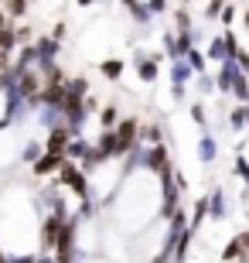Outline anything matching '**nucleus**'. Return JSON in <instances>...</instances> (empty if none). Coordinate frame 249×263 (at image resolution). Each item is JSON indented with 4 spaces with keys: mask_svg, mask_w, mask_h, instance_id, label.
<instances>
[{
    "mask_svg": "<svg viewBox=\"0 0 249 263\" xmlns=\"http://www.w3.org/2000/svg\"><path fill=\"white\" fill-rule=\"evenodd\" d=\"M68 215L72 212H45V219H41V250H45V253H55L62 226H65Z\"/></svg>",
    "mask_w": 249,
    "mask_h": 263,
    "instance_id": "obj_2",
    "label": "nucleus"
},
{
    "mask_svg": "<svg viewBox=\"0 0 249 263\" xmlns=\"http://www.w3.org/2000/svg\"><path fill=\"white\" fill-rule=\"evenodd\" d=\"M229 123H232V130H236V134H242V130H246V109H242V103L229 113Z\"/></svg>",
    "mask_w": 249,
    "mask_h": 263,
    "instance_id": "obj_17",
    "label": "nucleus"
},
{
    "mask_svg": "<svg viewBox=\"0 0 249 263\" xmlns=\"http://www.w3.org/2000/svg\"><path fill=\"white\" fill-rule=\"evenodd\" d=\"M10 65H14V55L10 51H0V72H7Z\"/></svg>",
    "mask_w": 249,
    "mask_h": 263,
    "instance_id": "obj_26",
    "label": "nucleus"
},
{
    "mask_svg": "<svg viewBox=\"0 0 249 263\" xmlns=\"http://www.w3.org/2000/svg\"><path fill=\"white\" fill-rule=\"evenodd\" d=\"M184 62L191 65V72H198V76H205V68H208V62H205V55H201L198 48H191L188 55H184Z\"/></svg>",
    "mask_w": 249,
    "mask_h": 263,
    "instance_id": "obj_15",
    "label": "nucleus"
},
{
    "mask_svg": "<svg viewBox=\"0 0 249 263\" xmlns=\"http://www.w3.org/2000/svg\"><path fill=\"white\" fill-rule=\"evenodd\" d=\"M55 181H58L62 188H68V192H72L79 202H82V198H92V181H89V175L75 164V161H68V157H65V164L58 167Z\"/></svg>",
    "mask_w": 249,
    "mask_h": 263,
    "instance_id": "obj_1",
    "label": "nucleus"
},
{
    "mask_svg": "<svg viewBox=\"0 0 249 263\" xmlns=\"http://www.w3.org/2000/svg\"><path fill=\"white\" fill-rule=\"evenodd\" d=\"M232 17H236V10H232V7H222V21H225V24H232Z\"/></svg>",
    "mask_w": 249,
    "mask_h": 263,
    "instance_id": "obj_28",
    "label": "nucleus"
},
{
    "mask_svg": "<svg viewBox=\"0 0 249 263\" xmlns=\"http://www.w3.org/2000/svg\"><path fill=\"white\" fill-rule=\"evenodd\" d=\"M144 167L150 171V175H164V171H171V151H167V144H154L150 151H144Z\"/></svg>",
    "mask_w": 249,
    "mask_h": 263,
    "instance_id": "obj_4",
    "label": "nucleus"
},
{
    "mask_svg": "<svg viewBox=\"0 0 249 263\" xmlns=\"http://www.w3.org/2000/svg\"><path fill=\"white\" fill-rule=\"evenodd\" d=\"M79 7H92V4H96V0H75Z\"/></svg>",
    "mask_w": 249,
    "mask_h": 263,
    "instance_id": "obj_29",
    "label": "nucleus"
},
{
    "mask_svg": "<svg viewBox=\"0 0 249 263\" xmlns=\"http://www.w3.org/2000/svg\"><path fill=\"white\" fill-rule=\"evenodd\" d=\"M10 263H38L34 253H21V256H10Z\"/></svg>",
    "mask_w": 249,
    "mask_h": 263,
    "instance_id": "obj_27",
    "label": "nucleus"
},
{
    "mask_svg": "<svg viewBox=\"0 0 249 263\" xmlns=\"http://www.w3.org/2000/svg\"><path fill=\"white\" fill-rule=\"evenodd\" d=\"M89 147H92V144H89V140H82V137H72V144H68L65 157H68V161H75V164H79V161H82V157L89 154Z\"/></svg>",
    "mask_w": 249,
    "mask_h": 263,
    "instance_id": "obj_12",
    "label": "nucleus"
},
{
    "mask_svg": "<svg viewBox=\"0 0 249 263\" xmlns=\"http://www.w3.org/2000/svg\"><path fill=\"white\" fill-rule=\"evenodd\" d=\"M140 134H144V127H140V120H137V117H123L120 123H116V144H120V157H126L137 144H140Z\"/></svg>",
    "mask_w": 249,
    "mask_h": 263,
    "instance_id": "obj_3",
    "label": "nucleus"
},
{
    "mask_svg": "<svg viewBox=\"0 0 249 263\" xmlns=\"http://www.w3.org/2000/svg\"><path fill=\"white\" fill-rule=\"evenodd\" d=\"M239 263H249V256H242V260H239Z\"/></svg>",
    "mask_w": 249,
    "mask_h": 263,
    "instance_id": "obj_34",
    "label": "nucleus"
},
{
    "mask_svg": "<svg viewBox=\"0 0 249 263\" xmlns=\"http://www.w3.org/2000/svg\"><path fill=\"white\" fill-rule=\"evenodd\" d=\"M62 164H65V154H48V151H45V154L31 164V178H55Z\"/></svg>",
    "mask_w": 249,
    "mask_h": 263,
    "instance_id": "obj_7",
    "label": "nucleus"
},
{
    "mask_svg": "<svg viewBox=\"0 0 249 263\" xmlns=\"http://www.w3.org/2000/svg\"><path fill=\"white\" fill-rule=\"evenodd\" d=\"M161 62H164V55L133 51V68H137V76L144 79V82H157V76H161Z\"/></svg>",
    "mask_w": 249,
    "mask_h": 263,
    "instance_id": "obj_6",
    "label": "nucleus"
},
{
    "mask_svg": "<svg viewBox=\"0 0 249 263\" xmlns=\"http://www.w3.org/2000/svg\"><path fill=\"white\" fill-rule=\"evenodd\" d=\"M51 38H55V41H65V38H68V28H65V21H58L55 28H51Z\"/></svg>",
    "mask_w": 249,
    "mask_h": 263,
    "instance_id": "obj_23",
    "label": "nucleus"
},
{
    "mask_svg": "<svg viewBox=\"0 0 249 263\" xmlns=\"http://www.w3.org/2000/svg\"><path fill=\"white\" fill-rule=\"evenodd\" d=\"M242 109H246V130H249V103H242Z\"/></svg>",
    "mask_w": 249,
    "mask_h": 263,
    "instance_id": "obj_32",
    "label": "nucleus"
},
{
    "mask_svg": "<svg viewBox=\"0 0 249 263\" xmlns=\"http://www.w3.org/2000/svg\"><path fill=\"white\" fill-rule=\"evenodd\" d=\"M198 157L205 161V164L215 157V140H212V134H201V140H198Z\"/></svg>",
    "mask_w": 249,
    "mask_h": 263,
    "instance_id": "obj_14",
    "label": "nucleus"
},
{
    "mask_svg": "<svg viewBox=\"0 0 249 263\" xmlns=\"http://www.w3.org/2000/svg\"><path fill=\"white\" fill-rule=\"evenodd\" d=\"M0 51H17V24H4L0 28Z\"/></svg>",
    "mask_w": 249,
    "mask_h": 263,
    "instance_id": "obj_11",
    "label": "nucleus"
},
{
    "mask_svg": "<svg viewBox=\"0 0 249 263\" xmlns=\"http://www.w3.org/2000/svg\"><path fill=\"white\" fill-rule=\"evenodd\" d=\"M232 62H236V65H239L242 72H249V51H242V48H239V51H236V59H232Z\"/></svg>",
    "mask_w": 249,
    "mask_h": 263,
    "instance_id": "obj_25",
    "label": "nucleus"
},
{
    "mask_svg": "<svg viewBox=\"0 0 249 263\" xmlns=\"http://www.w3.org/2000/svg\"><path fill=\"white\" fill-rule=\"evenodd\" d=\"M222 260H225V263L242 260V253H239V246H236V239H232V243H225V250H222Z\"/></svg>",
    "mask_w": 249,
    "mask_h": 263,
    "instance_id": "obj_20",
    "label": "nucleus"
},
{
    "mask_svg": "<svg viewBox=\"0 0 249 263\" xmlns=\"http://www.w3.org/2000/svg\"><path fill=\"white\" fill-rule=\"evenodd\" d=\"M208 219H215V222L229 219V202H225V195H222V188H215V192L208 195Z\"/></svg>",
    "mask_w": 249,
    "mask_h": 263,
    "instance_id": "obj_8",
    "label": "nucleus"
},
{
    "mask_svg": "<svg viewBox=\"0 0 249 263\" xmlns=\"http://www.w3.org/2000/svg\"><path fill=\"white\" fill-rule=\"evenodd\" d=\"M208 59H212V62H225V59H229V48H225V38H215V41L208 45Z\"/></svg>",
    "mask_w": 249,
    "mask_h": 263,
    "instance_id": "obj_16",
    "label": "nucleus"
},
{
    "mask_svg": "<svg viewBox=\"0 0 249 263\" xmlns=\"http://www.w3.org/2000/svg\"><path fill=\"white\" fill-rule=\"evenodd\" d=\"M28 4L31 0H4V14H7V21H21L24 14H28Z\"/></svg>",
    "mask_w": 249,
    "mask_h": 263,
    "instance_id": "obj_13",
    "label": "nucleus"
},
{
    "mask_svg": "<svg viewBox=\"0 0 249 263\" xmlns=\"http://www.w3.org/2000/svg\"><path fill=\"white\" fill-rule=\"evenodd\" d=\"M120 106H116V103H106V106H99V127L103 130H113L116 123H120Z\"/></svg>",
    "mask_w": 249,
    "mask_h": 263,
    "instance_id": "obj_10",
    "label": "nucleus"
},
{
    "mask_svg": "<svg viewBox=\"0 0 249 263\" xmlns=\"http://www.w3.org/2000/svg\"><path fill=\"white\" fill-rule=\"evenodd\" d=\"M232 171H236V175L246 181V188H249V161H246L242 154H236V164H232Z\"/></svg>",
    "mask_w": 249,
    "mask_h": 263,
    "instance_id": "obj_19",
    "label": "nucleus"
},
{
    "mask_svg": "<svg viewBox=\"0 0 249 263\" xmlns=\"http://www.w3.org/2000/svg\"><path fill=\"white\" fill-rule=\"evenodd\" d=\"M123 68H126L123 59H103L99 62V72H103V79H109V82H120V79H123Z\"/></svg>",
    "mask_w": 249,
    "mask_h": 263,
    "instance_id": "obj_9",
    "label": "nucleus"
},
{
    "mask_svg": "<svg viewBox=\"0 0 249 263\" xmlns=\"http://www.w3.org/2000/svg\"><path fill=\"white\" fill-rule=\"evenodd\" d=\"M232 239H236V246H239V253L249 256V229H246V233H236Z\"/></svg>",
    "mask_w": 249,
    "mask_h": 263,
    "instance_id": "obj_21",
    "label": "nucleus"
},
{
    "mask_svg": "<svg viewBox=\"0 0 249 263\" xmlns=\"http://www.w3.org/2000/svg\"><path fill=\"white\" fill-rule=\"evenodd\" d=\"M140 140H150V144H164V130L157 127V123H150V127L140 134Z\"/></svg>",
    "mask_w": 249,
    "mask_h": 263,
    "instance_id": "obj_18",
    "label": "nucleus"
},
{
    "mask_svg": "<svg viewBox=\"0 0 249 263\" xmlns=\"http://www.w3.org/2000/svg\"><path fill=\"white\" fill-rule=\"evenodd\" d=\"M222 7H225V0H208V7H205V17H219Z\"/></svg>",
    "mask_w": 249,
    "mask_h": 263,
    "instance_id": "obj_22",
    "label": "nucleus"
},
{
    "mask_svg": "<svg viewBox=\"0 0 249 263\" xmlns=\"http://www.w3.org/2000/svg\"><path fill=\"white\" fill-rule=\"evenodd\" d=\"M4 24H10V21H7V14H4V7H0V28H4Z\"/></svg>",
    "mask_w": 249,
    "mask_h": 263,
    "instance_id": "obj_30",
    "label": "nucleus"
},
{
    "mask_svg": "<svg viewBox=\"0 0 249 263\" xmlns=\"http://www.w3.org/2000/svg\"><path fill=\"white\" fill-rule=\"evenodd\" d=\"M191 120L198 127H205V109H201V103H191Z\"/></svg>",
    "mask_w": 249,
    "mask_h": 263,
    "instance_id": "obj_24",
    "label": "nucleus"
},
{
    "mask_svg": "<svg viewBox=\"0 0 249 263\" xmlns=\"http://www.w3.org/2000/svg\"><path fill=\"white\" fill-rule=\"evenodd\" d=\"M242 28L249 31V10H246V14H242Z\"/></svg>",
    "mask_w": 249,
    "mask_h": 263,
    "instance_id": "obj_31",
    "label": "nucleus"
},
{
    "mask_svg": "<svg viewBox=\"0 0 249 263\" xmlns=\"http://www.w3.org/2000/svg\"><path fill=\"white\" fill-rule=\"evenodd\" d=\"M38 263H55V260H51V256H41V260Z\"/></svg>",
    "mask_w": 249,
    "mask_h": 263,
    "instance_id": "obj_33",
    "label": "nucleus"
},
{
    "mask_svg": "<svg viewBox=\"0 0 249 263\" xmlns=\"http://www.w3.org/2000/svg\"><path fill=\"white\" fill-rule=\"evenodd\" d=\"M72 137H75V134H72L65 123H55V127L45 134V140H41V144H45V151H48V154H65L68 144H72Z\"/></svg>",
    "mask_w": 249,
    "mask_h": 263,
    "instance_id": "obj_5",
    "label": "nucleus"
}]
</instances>
